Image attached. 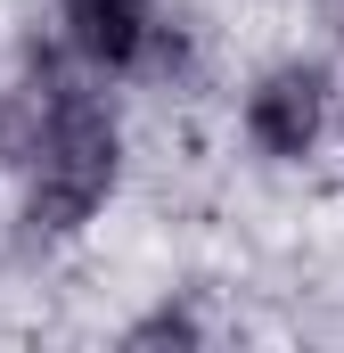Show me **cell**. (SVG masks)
<instances>
[{
	"label": "cell",
	"instance_id": "obj_1",
	"mask_svg": "<svg viewBox=\"0 0 344 353\" xmlns=\"http://www.w3.org/2000/svg\"><path fill=\"white\" fill-rule=\"evenodd\" d=\"M115 189V123L90 90L58 83L41 140H33V222L41 230H74L83 214H98V197Z\"/></svg>",
	"mask_w": 344,
	"mask_h": 353
},
{
	"label": "cell",
	"instance_id": "obj_2",
	"mask_svg": "<svg viewBox=\"0 0 344 353\" xmlns=\"http://www.w3.org/2000/svg\"><path fill=\"white\" fill-rule=\"evenodd\" d=\"M320 115H328V74L320 66H279L246 99V132H255L270 157H303L320 140Z\"/></svg>",
	"mask_w": 344,
	"mask_h": 353
},
{
	"label": "cell",
	"instance_id": "obj_3",
	"mask_svg": "<svg viewBox=\"0 0 344 353\" xmlns=\"http://www.w3.org/2000/svg\"><path fill=\"white\" fill-rule=\"evenodd\" d=\"M66 33L90 66H131L148 41V0H66Z\"/></svg>",
	"mask_w": 344,
	"mask_h": 353
},
{
	"label": "cell",
	"instance_id": "obj_4",
	"mask_svg": "<svg viewBox=\"0 0 344 353\" xmlns=\"http://www.w3.org/2000/svg\"><path fill=\"white\" fill-rule=\"evenodd\" d=\"M33 140H41V99L0 90V165H25V157H33Z\"/></svg>",
	"mask_w": 344,
	"mask_h": 353
},
{
	"label": "cell",
	"instance_id": "obj_5",
	"mask_svg": "<svg viewBox=\"0 0 344 353\" xmlns=\"http://www.w3.org/2000/svg\"><path fill=\"white\" fill-rule=\"evenodd\" d=\"M123 345H131V353H140V345H197V321H189V312H156V321H140Z\"/></svg>",
	"mask_w": 344,
	"mask_h": 353
},
{
	"label": "cell",
	"instance_id": "obj_6",
	"mask_svg": "<svg viewBox=\"0 0 344 353\" xmlns=\"http://www.w3.org/2000/svg\"><path fill=\"white\" fill-rule=\"evenodd\" d=\"M320 17H328V33L344 41V0H320Z\"/></svg>",
	"mask_w": 344,
	"mask_h": 353
}]
</instances>
